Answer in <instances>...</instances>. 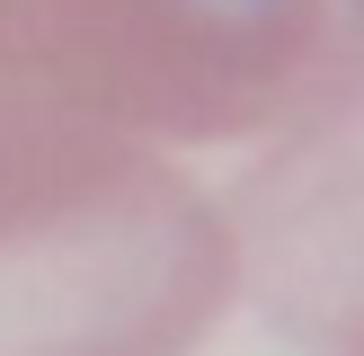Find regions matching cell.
<instances>
[{"instance_id":"obj_1","label":"cell","mask_w":364,"mask_h":356,"mask_svg":"<svg viewBox=\"0 0 364 356\" xmlns=\"http://www.w3.org/2000/svg\"><path fill=\"white\" fill-rule=\"evenodd\" d=\"M338 0H0V356H187L240 285L196 142L276 134Z\"/></svg>"},{"instance_id":"obj_2","label":"cell","mask_w":364,"mask_h":356,"mask_svg":"<svg viewBox=\"0 0 364 356\" xmlns=\"http://www.w3.org/2000/svg\"><path fill=\"white\" fill-rule=\"evenodd\" d=\"M223 231L276 330L311 347H364V0L329 9L311 98L231 187Z\"/></svg>"},{"instance_id":"obj_3","label":"cell","mask_w":364,"mask_h":356,"mask_svg":"<svg viewBox=\"0 0 364 356\" xmlns=\"http://www.w3.org/2000/svg\"><path fill=\"white\" fill-rule=\"evenodd\" d=\"M231 9H276V0H231Z\"/></svg>"}]
</instances>
